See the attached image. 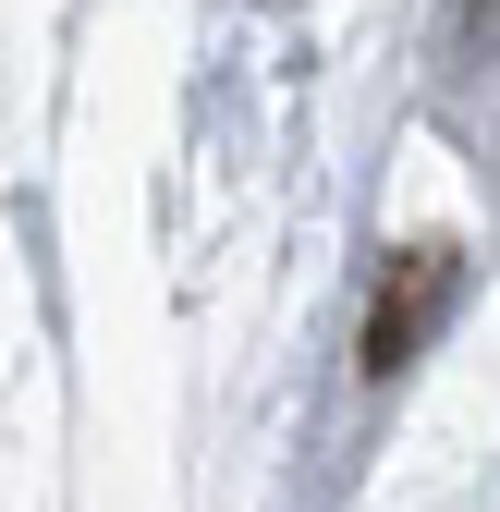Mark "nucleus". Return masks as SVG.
I'll list each match as a JSON object with an SVG mask.
<instances>
[{"instance_id": "1", "label": "nucleus", "mask_w": 500, "mask_h": 512, "mask_svg": "<svg viewBox=\"0 0 500 512\" xmlns=\"http://www.w3.org/2000/svg\"><path fill=\"white\" fill-rule=\"evenodd\" d=\"M464 293V256L452 244H403L391 256V281L366 293V378H391V366H415L427 354V330H440V305Z\"/></svg>"}]
</instances>
